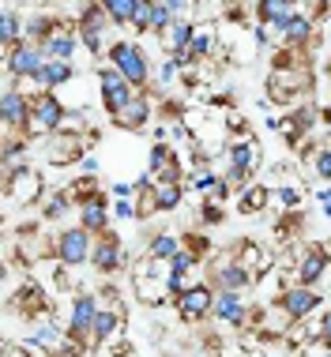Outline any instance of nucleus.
Wrapping results in <instances>:
<instances>
[{
  "instance_id": "ddd939ff",
  "label": "nucleus",
  "mask_w": 331,
  "mask_h": 357,
  "mask_svg": "<svg viewBox=\"0 0 331 357\" xmlns=\"http://www.w3.org/2000/svg\"><path fill=\"white\" fill-rule=\"evenodd\" d=\"M27 117H31V94L19 91L15 75L4 72V94H0V121H4V132H27Z\"/></svg>"
},
{
  "instance_id": "a18cd8bd",
  "label": "nucleus",
  "mask_w": 331,
  "mask_h": 357,
  "mask_svg": "<svg viewBox=\"0 0 331 357\" xmlns=\"http://www.w3.org/2000/svg\"><path fill=\"white\" fill-rule=\"evenodd\" d=\"M328 68H331V61H328Z\"/></svg>"
},
{
  "instance_id": "e433bc0d",
  "label": "nucleus",
  "mask_w": 331,
  "mask_h": 357,
  "mask_svg": "<svg viewBox=\"0 0 331 357\" xmlns=\"http://www.w3.org/2000/svg\"><path fill=\"white\" fill-rule=\"evenodd\" d=\"M162 4L173 12V19H192L196 15V0H162Z\"/></svg>"
},
{
  "instance_id": "c03bdc74",
  "label": "nucleus",
  "mask_w": 331,
  "mask_h": 357,
  "mask_svg": "<svg viewBox=\"0 0 331 357\" xmlns=\"http://www.w3.org/2000/svg\"><path fill=\"white\" fill-rule=\"evenodd\" d=\"M324 143H331V136H328V139H324Z\"/></svg>"
},
{
  "instance_id": "9b49d317",
  "label": "nucleus",
  "mask_w": 331,
  "mask_h": 357,
  "mask_svg": "<svg viewBox=\"0 0 331 357\" xmlns=\"http://www.w3.org/2000/svg\"><path fill=\"white\" fill-rule=\"evenodd\" d=\"M94 83H98V98H102V109L113 113L117 109H124V105H128L132 98H135V91H140V86H132L128 79H124L121 72L113 68V64H102L98 68V75H94Z\"/></svg>"
},
{
  "instance_id": "f704fd0d",
  "label": "nucleus",
  "mask_w": 331,
  "mask_h": 357,
  "mask_svg": "<svg viewBox=\"0 0 331 357\" xmlns=\"http://www.w3.org/2000/svg\"><path fill=\"white\" fill-rule=\"evenodd\" d=\"M222 218H226L222 204H215V199H203V204H200V222H203V226H219Z\"/></svg>"
},
{
  "instance_id": "37998d69",
  "label": "nucleus",
  "mask_w": 331,
  "mask_h": 357,
  "mask_svg": "<svg viewBox=\"0 0 331 357\" xmlns=\"http://www.w3.org/2000/svg\"><path fill=\"white\" fill-rule=\"evenodd\" d=\"M286 4H290V8H297V12H301V0H286Z\"/></svg>"
},
{
  "instance_id": "aec40b11",
  "label": "nucleus",
  "mask_w": 331,
  "mask_h": 357,
  "mask_svg": "<svg viewBox=\"0 0 331 357\" xmlns=\"http://www.w3.org/2000/svg\"><path fill=\"white\" fill-rule=\"evenodd\" d=\"M110 207H113V204L105 199V192H98V196H91V199H83V204L75 207V211H80V226L91 229L94 237L105 234V229H110V218H113Z\"/></svg>"
},
{
  "instance_id": "39448f33",
  "label": "nucleus",
  "mask_w": 331,
  "mask_h": 357,
  "mask_svg": "<svg viewBox=\"0 0 331 357\" xmlns=\"http://www.w3.org/2000/svg\"><path fill=\"white\" fill-rule=\"evenodd\" d=\"M132 289H135V301H143L147 308H159V305H166V301L177 297L173 278H166V275L154 271V259L147 252L132 264Z\"/></svg>"
},
{
  "instance_id": "de8ad7c7",
  "label": "nucleus",
  "mask_w": 331,
  "mask_h": 357,
  "mask_svg": "<svg viewBox=\"0 0 331 357\" xmlns=\"http://www.w3.org/2000/svg\"><path fill=\"white\" fill-rule=\"evenodd\" d=\"M328 357H331V354H328Z\"/></svg>"
},
{
  "instance_id": "f3484780",
  "label": "nucleus",
  "mask_w": 331,
  "mask_h": 357,
  "mask_svg": "<svg viewBox=\"0 0 331 357\" xmlns=\"http://www.w3.org/2000/svg\"><path fill=\"white\" fill-rule=\"evenodd\" d=\"M211 320L226 324V327H237V331H245V320H249V301L245 294H237V289H219L215 294V312H211Z\"/></svg>"
},
{
  "instance_id": "7c9ffc66",
  "label": "nucleus",
  "mask_w": 331,
  "mask_h": 357,
  "mask_svg": "<svg viewBox=\"0 0 331 357\" xmlns=\"http://www.w3.org/2000/svg\"><path fill=\"white\" fill-rule=\"evenodd\" d=\"M181 241H184V248H189V252H196V256L203 259V264L215 256V248H211V237H207V234H196V229H192V234H184Z\"/></svg>"
},
{
  "instance_id": "49530a36",
  "label": "nucleus",
  "mask_w": 331,
  "mask_h": 357,
  "mask_svg": "<svg viewBox=\"0 0 331 357\" xmlns=\"http://www.w3.org/2000/svg\"><path fill=\"white\" fill-rule=\"evenodd\" d=\"M328 91H331V83H328Z\"/></svg>"
},
{
  "instance_id": "2eb2a0df",
  "label": "nucleus",
  "mask_w": 331,
  "mask_h": 357,
  "mask_svg": "<svg viewBox=\"0 0 331 357\" xmlns=\"http://www.w3.org/2000/svg\"><path fill=\"white\" fill-rule=\"evenodd\" d=\"M154 113H159V109H154V98H151V94H147V91H135V98L124 105V109H117L110 121H113V128L132 132V136H135V132H147V124L154 121Z\"/></svg>"
},
{
  "instance_id": "a211bd4d",
  "label": "nucleus",
  "mask_w": 331,
  "mask_h": 357,
  "mask_svg": "<svg viewBox=\"0 0 331 357\" xmlns=\"http://www.w3.org/2000/svg\"><path fill=\"white\" fill-rule=\"evenodd\" d=\"M260 166V143L252 132L245 136H233L226 143V169H245V173H256Z\"/></svg>"
},
{
  "instance_id": "58836bf2",
  "label": "nucleus",
  "mask_w": 331,
  "mask_h": 357,
  "mask_svg": "<svg viewBox=\"0 0 331 357\" xmlns=\"http://www.w3.org/2000/svg\"><path fill=\"white\" fill-rule=\"evenodd\" d=\"M110 211H113V215L121 218V222H124V218H135V199H113Z\"/></svg>"
},
{
  "instance_id": "393cba45",
  "label": "nucleus",
  "mask_w": 331,
  "mask_h": 357,
  "mask_svg": "<svg viewBox=\"0 0 331 357\" xmlns=\"http://www.w3.org/2000/svg\"><path fill=\"white\" fill-rule=\"evenodd\" d=\"M271 204V188L264 185V181H252V185L237 196V211L241 215H256V211H264Z\"/></svg>"
},
{
  "instance_id": "6e6552de",
  "label": "nucleus",
  "mask_w": 331,
  "mask_h": 357,
  "mask_svg": "<svg viewBox=\"0 0 331 357\" xmlns=\"http://www.w3.org/2000/svg\"><path fill=\"white\" fill-rule=\"evenodd\" d=\"M4 199L8 207H34L45 199V177L34 166H19L4 177Z\"/></svg>"
},
{
  "instance_id": "0eeeda50",
  "label": "nucleus",
  "mask_w": 331,
  "mask_h": 357,
  "mask_svg": "<svg viewBox=\"0 0 331 357\" xmlns=\"http://www.w3.org/2000/svg\"><path fill=\"white\" fill-rule=\"evenodd\" d=\"M94 256V234L83 226H68L53 237V259L64 267H87Z\"/></svg>"
},
{
  "instance_id": "1a4fd4ad",
  "label": "nucleus",
  "mask_w": 331,
  "mask_h": 357,
  "mask_svg": "<svg viewBox=\"0 0 331 357\" xmlns=\"http://www.w3.org/2000/svg\"><path fill=\"white\" fill-rule=\"evenodd\" d=\"M215 294L219 289L211 282H200L192 289H181L177 297H173V308H177V320L184 327H196L203 320H211V312H215Z\"/></svg>"
},
{
  "instance_id": "a878e982",
  "label": "nucleus",
  "mask_w": 331,
  "mask_h": 357,
  "mask_svg": "<svg viewBox=\"0 0 331 357\" xmlns=\"http://www.w3.org/2000/svg\"><path fill=\"white\" fill-rule=\"evenodd\" d=\"M135 185H140V188H135V218H140V222H151L154 215H162L159 196H154V185H151L147 177L135 181Z\"/></svg>"
},
{
  "instance_id": "4c0bfd02",
  "label": "nucleus",
  "mask_w": 331,
  "mask_h": 357,
  "mask_svg": "<svg viewBox=\"0 0 331 357\" xmlns=\"http://www.w3.org/2000/svg\"><path fill=\"white\" fill-rule=\"evenodd\" d=\"M170 23H173V12H170V8L162 4V0H159V12H154V26H151V34L159 38V34H162V31H166V26H170Z\"/></svg>"
},
{
  "instance_id": "7ed1b4c3",
  "label": "nucleus",
  "mask_w": 331,
  "mask_h": 357,
  "mask_svg": "<svg viewBox=\"0 0 331 357\" xmlns=\"http://www.w3.org/2000/svg\"><path fill=\"white\" fill-rule=\"evenodd\" d=\"M105 61H110L132 86H140V91H147L151 79H154V64H151V56H147V50H143L140 42L117 38V42L110 45V53H105Z\"/></svg>"
},
{
  "instance_id": "f03ea898",
  "label": "nucleus",
  "mask_w": 331,
  "mask_h": 357,
  "mask_svg": "<svg viewBox=\"0 0 331 357\" xmlns=\"http://www.w3.org/2000/svg\"><path fill=\"white\" fill-rule=\"evenodd\" d=\"M31 147L38 151V158L45 162L50 169H68V166H80V162L87 158V136L83 132H68V128H57L53 136L45 139H34Z\"/></svg>"
},
{
  "instance_id": "4be33fe9",
  "label": "nucleus",
  "mask_w": 331,
  "mask_h": 357,
  "mask_svg": "<svg viewBox=\"0 0 331 357\" xmlns=\"http://www.w3.org/2000/svg\"><path fill=\"white\" fill-rule=\"evenodd\" d=\"M233 256H237V264L245 267L249 275H267V264H271V256H267V248L264 245H256V241H237V245H233Z\"/></svg>"
},
{
  "instance_id": "2f4dec72",
  "label": "nucleus",
  "mask_w": 331,
  "mask_h": 357,
  "mask_svg": "<svg viewBox=\"0 0 331 357\" xmlns=\"http://www.w3.org/2000/svg\"><path fill=\"white\" fill-rule=\"evenodd\" d=\"M271 204H275L279 211H297L301 207V188L297 185H286V188L271 192Z\"/></svg>"
},
{
  "instance_id": "412c9836",
  "label": "nucleus",
  "mask_w": 331,
  "mask_h": 357,
  "mask_svg": "<svg viewBox=\"0 0 331 357\" xmlns=\"http://www.w3.org/2000/svg\"><path fill=\"white\" fill-rule=\"evenodd\" d=\"M192 34H196V23H192V19H173V23L159 34V45L166 50V56H181L192 45Z\"/></svg>"
},
{
  "instance_id": "a19ab883",
  "label": "nucleus",
  "mask_w": 331,
  "mask_h": 357,
  "mask_svg": "<svg viewBox=\"0 0 331 357\" xmlns=\"http://www.w3.org/2000/svg\"><path fill=\"white\" fill-rule=\"evenodd\" d=\"M316 199H320V207H324V215L331 218V185H328V188H320V192H316Z\"/></svg>"
},
{
  "instance_id": "20e7f679",
  "label": "nucleus",
  "mask_w": 331,
  "mask_h": 357,
  "mask_svg": "<svg viewBox=\"0 0 331 357\" xmlns=\"http://www.w3.org/2000/svg\"><path fill=\"white\" fill-rule=\"evenodd\" d=\"M117 23L110 19V12L102 8V0H87L83 4V15H80V42L87 45L91 56H105L110 45L117 42Z\"/></svg>"
},
{
  "instance_id": "dca6fc26",
  "label": "nucleus",
  "mask_w": 331,
  "mask_h": 357,
  "mask_svg": "<svg viewBox=\"0 0 331 357\" xmlns=\"http://www.w3.org/2000/svg\"><path fill=\"white\" fill-rule=\"evenodd\" d=\"M147 181L151 185H159V181H184V166L177 158V147H170V143H154L147 151Z\"/></svg>"
},
{
  "instance_id": "423d86ee",
  "label": "nucleus",
  "mask_w": 331,
  "mask_h": 357,
  "mask_svg": "<svg viewBox=\"0 0 331 357\" xmlns=\"http://www.w3.org/2000/svg\"><path fill=\"white\" fill-rule=\"evenodd\" d=\"M68 117V109H64V102L57 98L53 91H38L31 94V117H27V139H45V136H53L57 128L64 124Z\"/></svg>"
},
{
  "instance_id": "72a5a7b5",
  "label": "nucleus",
  "mask_w": 331,
  "mask_h": 357,
  "mask_svg": "<svg viewBox=\"0 0 331 357\" xmlns=\"http://www.w3.org/2000/svg\"><path fill=\"white\" fill-rule=\"evenodd\" d=\"M328 12H331V0H301V15L313 19V23L328 19Z\"/></svg>"
},
{
  "instance_id": "6ab92c4d",
  "label": "nucleus",
  "mask_w": 331,
  "mask_h": 357,
  "mask_svg": "<svg viewBox=\"0 0 331 357\" xmlns=\"http://www.w3.org/2000/svg\"><path fill=\"white\" fill-rule=\"evenodd\" d=\"M279 301L286 305V312L294 316V320H309L313 312H320V289L316 286H294V289H282Z\"/></svg>"
},
{
  "instance_id": "5701e85b",
  "label": "nucleus",
  "mask_w": 331,
  "mask_h": 357,
  "mask_svg": "<svg viewBox=\"0 0 331 357\" xmlns=\"http://www.w3.org/2000/svg\"><path fill=\"white\" fill-rule=\"evenodd\" d=\"M23 19L19 8H8L4 4V15H0V42H4V53H12L19 42H23Z\"/></svg>"
},
{
  "instance_id": "cd10ccee",
  "label": "nucleus",
  "mask_w": 331,
  "mask_h": 357,
  "mask_svg": "<svg viewBox=\"0 0 331 357\" xmlns=\"http://www.w3.org/2000/svg\"><path fill=\"white\" fill-rule=\"evenodd\" d=\"M154 196H159L162 211H177L181 199H184V185L181 181H159V185H154Z\"/></svg>"
},
{
  "instance_id": "c9c22d12",
  "label": "nucleus",
  "mask_w": 331,
  "mask_h": 357,
  "mask_svg": "<svg viewBox=\"0 0 331 357\" xmlns=\"http://www.w3.org/2000/svg\"><path fill=\"white\" fill-rule=\"evenodd\" d=\"M0 357H38V346L34 342H15V339H8L4 342V354H0Z\"/></svg>"
},
{
  "instance_id": "473e14b6",
  "label": "nucleus",
  "mask_w": 331,
  "mask_h": 357,
  "mask_svg": "<svg viewBox=\"0 0 331 357\" xmlns=\"http://www.w3.org/2000/svg\"><path fill=\"white\" fill-rule=\"evenodd\" d=\"M313 173H316V181H328V185H331V143H320V147H316Z\"/></svg>"
},
{
  "instance_id": "f257e3e1",
  "label": "nucleus",
  "mask_w": 331,
  "mask_h": 357,
  "mask_svg": "<svg viewBox=\"0 0 331 357\" xmlns=\"http://www.w3.org/2000/svg\"><path fill=\"white\" fill-rule=\"evenodd\" d=\"M313 86H316L313 64H301V68H271L267 72V102L282 105V109H294V105H305Z\"/></svg>"
},
{
  "instance_id": "c85d7f7f",
  "label": "nucleus",
  "mask_w": 331,
  "mask_h": 357,
  "mask_svg": "<svg viewBox=\"0 0 331 357\" xmlns=\"http://www.w3.org/2000/svg\"><path fill=\"white\" fill-rule=\"evenodd\" d=\"M154 12H159V0H140V4H135V15H132V26H128V31H132V34H151Z\"/></svg>"
},
{
  "instance_id": "bb28decb",
  "label": "nucleus",
  "mask_w": 331,
  "mask_h": 357,
  "mask_svg": "<svg viewBox=\"0 0 331 357\" xmlns=\"http://www.w3.org/2000/svg\"><path fill=\"white\" fill-rule=\"evenodd\" d=\"M72 207H75V199H72V192H68V188L50 192V196L42 199V222H61Z\"/></svg>"
},
{
  "instance_id": "ea45409f",
  "label": "nucleus",
  "mask_w": 331,
  "mask_h": 357,
  "mask_svg": "<svg viewBox=\"0 0 331 357\" xmlns=\"http://www.w3.org/2000/svg\"><path fill=\"white\" fill-rule=\"evenodd\" d=\"M316 335L324 342H331V305L324 308V312H320V320H316Z\"/></svg>"
},
{
  "instance_id": "b1692460",
  "label": "nucleus",
  "mask_w": 331,
  "mask_h": 357,
  "mask_svg": "<svg viewBox=\"0 0 331 357\" xmlns=\"http://www.w3.org/2000/svg\"><path fill=\"white\" fill-rule=\"evenodd\" d=\"M184 248V241L177 234H170V229H154V234H147V252L159 256V259H173Z\"/></svg>"
},
{
  "instance_id": "79ce46f5",
  "label": "nucleus",
  "mask_w": 331,
  "mask_h": 357,
  "mask_svg": "<svg viewBox=\"0 0 331 357\" xmlns=\"http://www.w3.org/2000/svg\"><path fill=\"white\" fill-rule=\"evenodd\" d=\"M110 357H132L128 350H117V354H110Z\"/></svg>"
},
{
  "instance_id": "c756f323",
  "label": "nucleus",
  "mask_w": 331,
  "mask_h": 357,
  "mask_svg": "<svg viewBox=\"0 0 331 357\" xmlns=\"http://www.w3.org/2000/svg\"><path fill=\"white\" fill-rule=\"evenodd\" d=\"M135 4H140V0H102V8L110 12V19H113L117 26H132Z\"/></svg>"
},
{
  "instance_id": "f8f14e48",
  "label": "nucleus",
  "mask_w": 331,
  "mask_h": 357,
  "mask_svg": "<svg viewBox=\"0 0 331 357\" xmlns=\"http://www.w3.org/2000/svg\"><path fill=\"white\" fill-rule=\"evenodd\" d=\"M91 267L98 271L102 278H113L117 271L128 267V252H124V237L105 229V234L94 237V256H91Z\"/></svg>"
},
{
  "instance_id": "9d476101",
  "label": "nucleus",
  "mask_w": 331,
  "mask_h": 357,
  "mask_svg": "<svg viewBox=\"0 0 331 357\" xmlns=\"http://www.w3.org/2000/svg\"><path fill=\"white\" fill-rule=\"evenodd\" d=\"M94 320H98V297L91 289H80L72 297V312H68V339L94 350Z\"/></svg>"
},
{
  "instance_id": "4468645a",
  "label": "nucleus",
  "mask_w": 331,
  "mask_h": 357,
  "mask_svg": "<svg viewBox=\"0 0 331 357\" xmlns=\"http://www.w3.org/2000/svg\"><path fill=\"white\" fill-rule=\"evenodd\" d=\"M290 267L297 271L301 286H320L328 278V252H324V245H297V248H290Z\"/></svg>"
}]
</instances>
